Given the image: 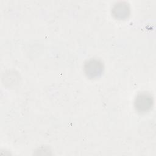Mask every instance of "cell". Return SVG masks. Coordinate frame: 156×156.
<instances>
[{"label": "cell", "instance_id": "7a4b0ae2", "mask_svg": "<svg viewBox=\"0 0 156 156\" xmlns=\"http://www.w3.org/2000/svg\"><path fill=\"white\" fill-rule=\"evenodd\" d=\"M85 73L90 78L98 77L103 71L102 63L96 59H91L85 65Z\"/></svg>", "mask_w": 156, "mask_h": 156}, {"label": "cell", "instance_id": "6da1fadb", "mask_svg": "<svg viewBox=\"0 0 156 156\" xmlns=\"http://www.w3.org/2000/svg\"><path fill=\"white\" fill-rule=\"evenodd\" d=\"M152 104L153 98L149 93H140L135 98V107L140 112H146L149 111L152 108Z\"/></svg>", "mask_w": 156, "mask_h": 156}, {"label": "cell", "instance_id": "3957f363", "mask_svg": "<svg viewBox=\"0 0 156 156\" xmlns=\"http://www.w3.org/2000/svg\"><path fill=\"white\" fill-rule=\"evenodd\" d=\"M129 9L127 7L126 4H123L122 3L118 4L117 5H115L113 9V15L115 16L116 18L119 19H122L126 18L129 15Z\"/></svg>", "mask_w": 156, "mask_h": 156}]
</instances>
